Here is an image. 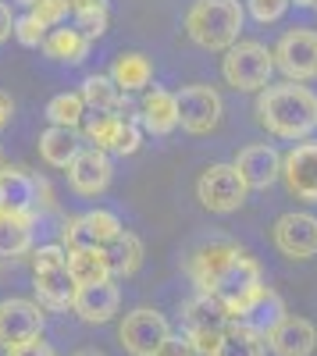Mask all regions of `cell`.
Masks as SVG:
<instances>
[{
  "mask_svg": "<svg viewBox=\"0 0 317 356\" xmlns=\"http://www.w3.org/2000/svg\"><path fill=\"white\" fill-rule=\"evenodd\" d=\"M186 275L193 278L196 292L214 296L232 321H246L268 289L261 264L232 239H211L196 246L186 260Z\"/></svg>",
  "mask_w": 317,
  "mask_h": 356,
  "instance_id": "obj_1",
  "label": "cell"
},
{
  "mask_svg": "<svg viewBox=\"0 0 317 356\" xmlns=\"http://www.w3.org/2000/svg\"><path fill=\"white\" fill-rule=\"evenodd\" d=\"M257 122L278 139L303 143L317 129V93L303 82H275L257 93Z\"/></svg>",
  "mask_w": 317,
  "mask_h": 356,
  "instance_id": "obj_2",
  "label": "cell"
},
{
  "mask_svg": "<svg viewBox=\"0 0 317 356\" xmlns=\"http://www.w3.org/2000/svg\"><path fill=\"white\" fill-rule=\"evenodd\" d=\"M246 25V8L239 0H193L186 11V33L204 50H232Z\"/></svg>",
  "mask_w": 317,
  "mask_h": 356,
  "instance_id": "obj_3",
  "label": "cell"
},
{
  "mask_svg": "<svg viewBox=\"0 0 317 356\" xmlns=\"http://www.w3.org/2000/svg\"><path fill=\"white\" fill-rule=\"evenodd\" d=\"M33 292L43 310H72L79 285L68 275V250L61 243L33 250Z\"/></svg>",
  "mask_w": 317,
  "mask_h": 356,
  "instance_id": "obj_4",
  "label": "cell"
},
{
  "mask_svg": "<svg viewBox=\"0 0 317 356\" xmlns=\"http://www.w3.org/2000/svg\"><path fill=\"white\" fill-rule=\"evenodd\" d=\"M221 75L225 82L239 89V93H261L271 86L275 75V57L264 43L257 40H239L232 50H225L221 57Z\"/></svg>",
  "mask_w": 317,
  "mask_h": 356,
  "instance_id": "obj_5",
  "label": "cell"
},
{
  "mask_svg": "<svg viewBox=\"0 0 317 356\" xmlns=\"http://www.w3.org/2000/svg\"><path fill=\"white\" fill-rule=\"evenodd\" d=\"M0 203L36 218L40 207H54V189L47 178L33 175L22 164H0Z\"/></svg>",
  "mask_w": 317,
  "mask_h": 356,
  "instance_id": "obj_6",
  "label": "cell"
},
{
  "mask_svg": "<svg viewBox=\"0 0 317 356\" xmlns=\"http://www.w3.org/2000/svg\"><path fill=\"white\" fill-rule=\"evenodd\" d=\"M86 143L100 154H118L129 157L143 146V125L132 114H93L90 122L82 125Z\"/></svg>",
  "mask_w": 317,
  "mask_h": 356,
  "instance_id": "obj_7",
  "label": "cell"
},
{
  "mask_svg": "<svg viewBox=\"0 0 317 356\" xmlns=\"http://www.w3.org/2000/svg\"><path fill=\"white\" fill-rule=\"evenodd\" d=\"M246 182L239 178L236 164H211L196 178V200L207 207L211 214H232L246 203Z\"/></svg>",
  "mask_w": 317,
  "mask_h": 356,
  "instance_id": "obj_8",
  "label": "cell"
},
{
  "mask_svg": "<svg viewBox=\"0 0 317 356\" xmlns=\"http://www.w3.org/2000/svg\"><path fill=\"white\" fill-rule=\"evenodd\" d=\"M168 335H171V324L154 307H136L118 324V342L129 356H154Z\"/></svg>",
  "mask_w": 317,
  "mask_h": 356,
  "instance_id": "obj_9",
  "label": "cell"
},
{
  "mask_svg": "<svg viewBox=\"0 0 317 356\" xmlns=\"http://www.w3.org/2000/svg\"><path fill=\"white\" fill-rule=\"evenodd\" d=\"M179 125L189 132V136H207L221 125V93L214 86H204V82H196V86H182L179 93Z\"/></svg>",
  "mask_w": 317,
  "mask_h": 356,
  "instance_id": "obj_10",
  "label": "cell"
},
{
  "mask_svg": "<svg viewBox=\"0 0 317 356\" xmlns=\"http://www.w3.org/2000/svg\"><path fill=\"white\" fill-rule=\"evenodd\" d=\"M43 307L36 300H22V296H11V300H0V349H18L33 339H43Z\"/></svg>",
  "mask_w": 317,
  "mask_h": 356,
  "instance_id": "obj_11",
  "label": "cell"
},
{
  "mask_svg": "<svg viewBox=\"0 0 317 356\" xmlns=\"http://www.w3.org/2000/svg\"><path fill=\"white\" fill-rule=\"evenodd\" d=\"M271 57H275V72H282L285 82L317 79V33H310V29H293V33H285L278 40Z\"/></svg>",
  "mask_w": 317,
  "mask_h": 356,
  "instance_id": "obj_12",
  "label": "cell"
},
{
  "mask_svg": "<svg viewBox=\"0 0 317 356\" xmlns=\"http://www.w3.org/2000/svg\"><path fill=\"white\" fill-rule=\"evenodd\" d=\"M271 239L282 257L289 260H310L317 257V218L307 211H289L275 221Z\"/></svg>",
  "mask_w": 317,
  "mask_h": 356,
  "instance_id": "obj_13",
  "label": "cell"
},
{
  "mask_svg": "<svg viewBox=\"0 0 317 356\" xmlns=\"http://www.w3.org/2000/svg\"><path fill=\"white\" fill-rule=\"evenodd\" d=\"M282 182L296 200L317 203V139L296 143L282 157Z\"/></svg>",
  "mask_w": 317,
  "mask_h": 356,
  "instance_id": "obj_14",
  "label": "cell"
},
{
  "mask_svg": "<svg viewBox=\"0 0 317 356\" xmlns=\"http://www.w3.org/2000/svg\"><path fill=\"white\" fill-rule=\"evenodd\" d=\"M65 175H68V186L79 196H100L111 186L114 168H111V157L107 154L93 150V146H82V150L75 154V161L65 168Z\"/></svg>",
  "mask_w": 317,
  "mask_h": 356,
  "instance_id": "obj_15",
  "label": "cell"
},
{
  "mask_svg": "<svg viewBox=\"0 0 317 356\" xmlns=\"http://www.w3.org/2000/svg\"><path fill=\"white\" fill-rule=\"evenodd\" d=\"M236 171L246 182V189H268L282 178V154L268 143H253V146H243L236 154Z\"/></svg>",
  "mask_w": 317,
  "mask_h": 356,
  "instance_id": "obj_16",
  "label": "cell"
},
{
  "mask_svg": "<svg viewBox=\"0 0 317 356\" xmlns=\"http://www.w3.org/2000/svg\"><path fill=\"white\" fill-rule=\"evenodd\" d=\"M268 346H271L275 356H310L317 349V328L307 317L285 314L268 332Z\"/></svg>",
  "mask_w": 317,
  "mask_h": 356,
  "instance_id": "obj_17",
  "label": "cell"
},
{
  "mask_svg": "<svg viewBox=\"0 0 317 356\" xmlns=\"http://www.w3.org/2000/svg\"><path fill=\"white\" fill-rule=\"evenodd\" d=\"M118 307H122V289L114 285V282H100V285L79 289L75 292V303H72V310L86 324H107V321H114Z\"/></svg>",
  "mask_w": 317,
  "mask_h": 356,
  "instance_id": "obj_18",
  "label": "cell"
},
{
  "mask_svg": "<svg viewBox=\"0 0 317 356\" xmlns=\"http://www.w3.org/2000/svg\"><path fill=\"white\" fill-rule=\"evenodd\" d=\"M139 125L150 136H171L179 129V100L168 89H147L139 104Z\"/></svg>",
  "mask_w": 317,
  "mask_h": 356,
  "instance_id": "obj_19",
  "label": "cell"
},
{
  "mask_svg": "<svg viewBox=\"0 0 317 356\" xmlns=\"http://www.w3.org/2000/svg\"><path fill=\"white\" fill-rule=\"evenodd\" d=\"M33 225H36L33 214L11 211V207L0 203V257L15 260L33 253Z\"/></svg>",
  "mask_w": 317,
  "mask_h": 356,
  "instance_id": "obj_20",
  "label": "cell"
},
{
  "mask_svg": "<svg viewBox=\"0 0 317 356\" xmlns=\"http://www.w3.org/2000/svg\"><path fill=\"white\" fill-rule=\"evenodd\" d=\"M214 356H268V335L246 321H228Z\"/></svg>",
  "mask_w": 317,
  "mask_h": 356,
  "instance_id": "obj_21",
  "label": "cell"
},
{
  "mask_svg": "<svg viewBox=\"0 0 317 356\" xmlns=\"http://www.w3.org/2000/svg\"><path fill=\"white\" fill-rule=\"evenodd\" d=\"M111 82L122 89V93H143L150 82H154V61L139 50L118 54L111 65Z\"/></svg>",
  "mask_w": 317,
  "mask_h": 356,
  "instance_id": "obj_22",
  "label": "cell"
},
{
  "mask_svg": "<svg viewBox=\"0 0 317 356\" xmlns=\"http://www.w3.org/2000/svg\"><path fill=\"white\" fill-rule=\"evenodd\" d=\"M79 93H82L86 111H93V114H125L129 111V93H122L111 82V75H90Z\"/></svg>",
  "mask_w": 317,
  "mask_h": 356,
  "instance_id": "obj_23",
  "label": "cell"
},
{
  "mask_svg": "<svg viewBox=\"0 0 317 356\" xmlns=\"http://www.w3.org/2000/svg\"><path fill=\"white\" fill-rule=\"evenodd\" d=\"M90 43L93 40H86L79 29L72 25H57V29H50L47 33V40H43V54L50 57V61H61V65H82L86 57H90Z\"/></svg>",
  "mask_w": 317,
  "mask_h": 356,
  "instance_id": "obj_24",
  "label": "cell"
},
{
  "mask_svg": "<svg viewBox=\"0 0 317 356\" xmlns=\"http://www.w3.org/2000/svg\"><path fill=\"white\" fill-rule=\"evenodd\" d=\"M182 321H186V332H221L232 317L225 314V307L214 300V296L196 292L193 300L182 303Z\"/></svg>",
  "mask_w": 317,
  "mask_h": 356,
  "instance_id": "obj_25",
  "label": "cell"
},
{
  "mask_svg": "<svg viewBox=\"0 0 317 356\" xmlns=\"http://www.w3.org/2000/svg\"><path fill=\"white\" fill-rule=\"evenodd\" d=\"M104 257H107L111 278H132L143 267V239L132 235V232H122L114 243L104 246Z\"/></svg>",
  "mask_w": 317,
  "mask_h": 356,
  "instance_id": "obj_26",
  "label": "cell"
},
{
  "mask_svg": "<svg viewBox=\"0 0 317 356\" xmlns=\"http://www.w3.org/2000/svg\"><path fill=\"white\" fill-rule=\"evenodd\" d=\"M68 275L79 289L86 285H100V282H114L107 271V257L104 250H68Z\"/></svg>",
  "mask_w": 317,
  "mask_h": 356,
  "instance_id": "obj_27",
  "label": "cell"
},
{
  "mask_svg": "<svg viewBox=\"0 0 317 356\" xmlns=\"http://www.w3.org/2000/svg\"><path fill=\"white\" fill-rule=\"evenodd\" d=\"M79 150H82V146H79L75 132H68V129H54L50 125L47 132H40V157L50 168H68Z\"/></svg>",
  "mask_w": 317,
  "mask_h": 356,
  "instance_id": "obj_28",
  "label": "cell"
},
{
  "mask_svg": "<svg viewBox=\"0 0 317 356\" xmlns=\"http://www.w3.org/2000/svg\"><path fill=\"white\" fill-rule=\"evenodd\" d=\"M72 18H75V29H79L86 40L104 36L107 33V22H111L107 0H75V4H72Z\"/></svg>",
  "mask_w": 317,
  "mask_h": 356,
  "instance_id": "obj_29",
  "label": "cell"
},
{
  "mask_svg": "<svg viewBox=\"0 0 317 356\" xmlns=\"http://www.w3.org/2000/svg\"><path fill=\"white\" fill-rule=\"evenodd\" d=\"M86 118V104H82V93H57L50 104H47V122L54 129H68L75 132Z\"/></svg>",
  "mask_w": 317,
  "mask_h": 356,
  "instance_id": "obj_30",
  "label": "cell"
},
{
  "mask_svg": "<svg viewBox=\"0 0 317 356\" xmlns=\"http://www.w3.org/2000/svg\"><path fill=\"white\" fill-rule=\"evenodd\" d=\"M285 314H289V310H285V300H282V296L268 285V289H264V296H261V303H257V307L250 310L246 324H253L257 332H264V335H268V332L275 328V324H278Z\"/></svg>",
  "mask_w": 317,
  "mask_h": 356,
  "instance_id": "obj_31",
  "label": "cell"
},
{
  "mask_svg": "<svg viewBox=\"0 0 317 356\" xmlns=\"http://www.w3.org/2000/svg\"><path fill=\"white\" fill-rule=\"evenodd\" d=\"M82 225H86V232H90L93 246H100V250L125 232V225L118 221V214H111V211H90V214H82Z\"/></svg>",
  "mask_w": 317,
  "mask_h": 356,
  "instance_id": "obj_32",
  "label": "cell"
},
{
  "mask_svg": "<svg viewBox=\"0 0 317 356\" xmlns=\"http://www.w3.org/2000/svg\"><path fill=\"white\" fill-rule=\"evenodd\" d=\"M29 15H33L47 33L50 29H57V25H65L68 22V15H72V0H40V4H33L29 8Z\"/></svg>",
  "mask_w": 317,
  "mask_h": 356,
  "instance_id": "obj_33",
  "label": "cell"
},
{
  "mask_svg": "<svg viewBox=\"0 0 317 356\" xmlns=\"http://www.w3.org/2000/svg\"><path fill=\"white\" fill-rule=\"evenodd\" d=\"M15 40H18L22 47H43L47 29H43L33 15H22V18H15Z\"/></svg>",
  "mask_w": 317,
  "mask_h": 356,
  "instance_id": "obj_34",
  "label": "cell"
},
{
  "mask_svg": "<svg viewBox=\"0 0 317 356\" xmlns=\"http://www.w3.org/2000/svg\"><path fill=\"white\" fill-rule=\"evenodd\" d=\"M246 11L261 25H268V22H278L285 11H289V0H246Z\"/></svg>",
  "mask_w": 317,
  "mask_h": 356,
  "instance_id": "obj_35",
  "label": "cell"
},
{
  "mask_svg": "<svg viewBox=\"0 0 317 356\" xmlns=\"http://www.w3.org/2000/svg\"><path fill=\"white\" fill-rule=\"evenodd\" d=\"M154 356H196V349H193V342H189L186 335H175V332H171V335L161 342V349H157Z\"/></svg>",
  "mask_w": 317,
  "mask_h": 356,
  "instance_id": "obj_36",
  "label": "cell"
},
{
  "mask_svg": "<svg viewBox=\"0 0 317 356\" xmlns=\"http://www.w3.org/2000/svg\"><path fill=\"white\" fill-rule=\"evenodd\" d=\"M8 356H57V353H54L50 342L33 339V342H25V346H18V349H8Z\"/></svg>",
  "mask_w": 317,
  "mask_h": 356,
  "instance_id": "obj_37",
  "label": "cell"
},
{
  "mask_svg": "<svg viewBox=\"0 0 317 356\" xmlns=\"http://www.w3.org/2000/svg\"><path fill=\"white\" fill-rule=\"evenodd\" d=\"M15 36V15H11V8L0 0V43L4 40H11Z\"/></svg>",
  "mask_w": 317,
  "mask_h": 356,
  "instance_id": "obj_38",
  "label": "cell"
},
{
  "mask_svg": "<svg viewBox=\"0 0 317 356\" xmlns=\"http://www.w3.org/2000/svg\"><path fill=\"white\" fill-rule=\"evenodd\" d=\"M11 114H15V100L8 93H0V132L11 125Z\"/></svg>",
  "mask_w": 317,
  "mask_h": 356,
  "instance_id": "obj_39",
  "label": "cell"
},
{
  "mask_svg": "<svg viewBox=\"0 0 317 356\" xmlns=\"http://www.w3.org/2000/svg\"><path fill=\"white\" fill-rule=\"evenodd\" d=\"M72 356H107L104 349H79V353H72Z\"/></svg>",
  "mask_w": 317,
  "mask_h": 356,
  "instance_id": "obj_40",
  "label": "cell"
},
{
  "mask_svg": "<svg viewBox=\"0 0 317 356\" xmlns=\"http://www.w3.org/2000/svg\"><path fill=\"white\" fill-rule=\"evenodd\" d=\"M289 4H296V8H314L317 0H289Z\"/></svg>",
  "mask_w": 317,
  "mask_h": 356,
  "instance_id": "obj_41",
  "label": "cell"
},
{
  "mask_svg": "<svg viewBox=\"0 0 317 356\" xmlns=\"http://www.w3.org/2000/svg\"><path fill=\"white\" fill-rule=\"evenodd\" d=\"M18 4H25V8H33V4H40V0H18Z\"/></svg>",
  "mask_w": 317,
  "mask_h": 356,
  "instance_id": "obj_42",
  "label": "cell"
},
{
  "mask_svg": "<svg viewBox=\"0 0 317 356\" xmlns=\"http://www.w3.org/2000/svg\"><path fill=\"white\" fill-rule=\"evenodd\" d=\"M314 11H317V4H314Z\"/></svg>",
  "mask_w": 317,
  "mask_h": 356,
  "instance_id": "obj_43",
  "label": "cell"
},
{
  "mask_svg": "<svg viewBox=\"0 0 317 356\" xmlns=\"http://www.w3.org/2000/svg\"><path fill=\"white\" fill-rule=\"evenodd\" d=\"M0 164H4V161H0Z\"/></svg>",
  "mask_w": 317,
  "mask_h": 356,
  "instance_id": "obj_44",
  "label": "cell"
},
{
  "mask_svg": "<svg viewBox=\"0 0 317 356\" xmlns=\"http://www.w3.org/2000/svg\"><path fill=\"white\" fill-rule=\"evenodd\" d=\"M72 4H75V0H72Z\"/></svg>",
  "mask_w": 317,
  "mask_h": 356,
  "instance_id": "obj_45",
  "label": "cell"
}]
</instances>
